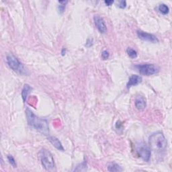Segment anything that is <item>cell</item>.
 I'll use <instances>...</instances> for the list:
<instances>
[{"label": "cell", "instance_id": "obj_1", "mask_svg": "<svg viewBox=\"0 0 172 172\" xmlns=\"http://www.w3.org/2000/svg\"><path fill=\"white\" fill-rule=\"evenodd\" d=\"M26 112L28 122L30 126L44 135H49V126L47 120L37 116L29 108L26 109Z\"/></svg>", "mask_w": 172, "mask_h": 172}, {"label": "cell", "instance_id": "obj_2", "mask_svg": "<svg viewBox=\"0 0 172 172\" xmlns=\"http://www.w3.org/2000/svg\"><path fill=\"white\" fill-rule=\"evenodd\" d=\"M149 143L153 151L161 152L164 151L167 147V141L162 132H157L149 136Z\"/></svg>", "mask_w": 172, "mask_h": 172}, {"label": "cell", "instance_id": "obj_3", "mask_svg": "<svg viewBox=\"0 0 172 172\" xmlns=\"http://www.w3.org/2000/svg\"><path fill=\"white\" fill-rule=\"evenodd\" d=\"M6 62L13 71L15 72L20 73L21 75H24L26 73V71L24 67V65L20 63L18 59L12 53H9L6 56Z\"/></svg>", "mask_w": 172, "mask_h": 172}, {"label": "cell", "instance_id": "obj_4", "mask_svg": "<svg viewBox=\"0 0 172 172\" xmlns=\"http://www.w3.org/2000/svg\"><path fill=\"white\" fill-rule=\"evenodd\" d=\"M41 161L44 168L47 170H51L55 167V161L52 155L48 150L43 149L40 152Z\"/></svg>", "mask_w": 172, "mask_h": 172}, {"label": "cell", "instance_id": "obj_5", "mask_svg": "<svg viewBox=\"0 0 172 172\" xmlns=\"http://www.w3.org/2000/svg\"><path fill=\"white\" fill-rule=\"evenodd\" d=\"M138 71L143 76H150L152 75L157 74L160 71V69L157 65L154 64H140L135 66Z\"/></svg>", "mask_w": 172, "mask_h": 172}, {"label": "cell", "instance_id": "obj_6", "mask_svg": "<svg viewBox=\"0 0 172 172\" xmlns=\"http://www.w3.org/2000/svg\"><path fill=\"white\" fill-rule=\"evenodd\" d=\"M136 151L138 155L145 161L148 162L151 155V149L143 142L138 143L136 145Z\"/></svg>", "mask_w": 172, "mask_h": 172}, {"label": "cell", "instance_id": "obj_7", "mask_svg": "<svg viewBox=\"0 0 172 172\" xmlns=\"http://www.w3.org/2000/svg\"><path fill=\"white\" fill-rule=\"evenodd\" d=\"M136 34H137L138 37L140 39L143 40V41L151 42L153 43H156L159 42L157 38L155 35L144 32L143 30H137V31H136Z\"/></svg>", "mask_w": 172, "mask_h": 172}, {"label": "cell", "instance_id": "obj_8", "mask_svg": "<svg viewBox=\"0 0 172 172\" xmlns=\"http://www.w3.org/2000/svg\"><path fill=\"white\" fill-rule=\"evenodd\" d=\"M94 23L96 28L102 34H105L107 32V27L106 25L104 20L99 16H95L94 17Z\"/></svg>", "mask_w": 172, "mask_h": 172}, {"label": "cell", "instance_id": "obj_9", "mask_svg": "<svg viewBox=\"0 0 172 172\" xmlns=\"http://www.w3.org/2000/svg\"><path fill=\"white\" fill-rule=\"evenodd\" d=\"M135 104L136 109L139 110H143L147 106V100L143 96H138L136 97Z\"/></svg>", "mask_w": 172, "mask_h": 172}, {"label": "cell", "instance_id": "obj_10", "mask_svg": "<svg viewBox=\"0 0 172 172\" xmlns=\"http://www.w3.org/2000/svg\"><path fill=\"white\" fill-rule=\"evenodd\" d=\"M141 81H142V77H140L139 76H137V75H132L129 77V81H128L126 84L127 88L137 86Z\"/></svg>", "mask_w": 172, "mask_h": 172}, {"label": "cell", "instance_id": "obj_11", "mask_svg": "<svg viewBox=\"0 0 172 172\" xmlns=\"http://www.w3.org/2000/svg\"><path fill=\"white\" fill-rule=\"evenodd\" d=\"M48 140H49L50 143L52 145V146L55 147L57 149H58L59 151H65L62 143H61V141L57 137H55V136H49V137H48Z\"/></svg>", "mask_w": 172, "mask_h": 172}, {"label": "cell", "instance_id": "obj_12", "mask_svg": "<svg viewBox=\"0 0 172 172\" xmlns=\"http://www.w3.org/2000/svg\"><path fill=\"white\" fill-rule=\"evenodd\" d=\"M31 90V87H30L28 84H25L23 87V89L22 90V98L23 99L24 103L26 102V99L28 98V96L30 94V91Z\"/></svg>", "mask_w": 172, "mask_h": 172}, {"label": "cell", "instance_id": "obj_13", "mask_svg": "<svg viewBox=\"0 0 172 172\" xmlns=\"http://www.w3.org/2000/svg\"><path fill=\"white\" fill-rule=\"evenodd\" d=\"M108 170L109 171H122V167L115 163H110L108 165Z\"/></svg>", "mask_w": 172, "mask_h": 172}, {"label": "cell", "instance_id": "obj_14", "mask_svg": "<svg viewBox=\"0 0 172 172\" xmlns=\"http://www.w3.org/2000/svg\"><path fill=\"white\" fill-rule=\"evenodd\" d=\"M158 10L163 15H166L170 12V8L165 3H161L158 7Z\"/></svg>", "mask_w": 172, "mask_h": 172}, {"label": "cell", "instance_id": "obj_15", "mask_svg": "<svg viewBox=\"0 0 172 172\" xmlns=\"http://www.w3.org/2000/svg\"><path fill=\"white\" fill-rule=\"evenodd\" d=\"M126 52L128 55H129L132 59L136 58V57H137V52L132 48H128L126 50Z\"/></svg>", "mask_w": 172, "mask_h": 172}, {"label": "cell", "instance_id": "obj_16", "mask_svg": "<svg viewBox=\"0 0 172 172\" xmlns=\"http://www.w3.org/2000/svg\"><path fill=\"white\" fill-rule=\"evenodd\" d=\"M7 160L9 161V162H10V164L14 167H16V161L14 160V158L13 157L12 155H8L7 156Z\"/></svg>", "mask_w": 172, "mask_h": 172}, {"label": "cell", "instance_id": "obj_17", "mask_svg": "<svg viewBox=\"0 0 172 172\" xmlns=\"http://www.w3.org/2000/svg\"><path fill=\"white\" fill-rule=\"evenodd\" d=\"M102 57L104 60H106L108 59L109 57V52L107 51H104L102 52Z\"/></svg>", "mask_w": 172, "mask_h": 172}, {"label": "cell", "instance_id": "obj_18", "mask_svg": "<svg viewBox=\"0 0 172 172\" xmlns=\"http://www.w3.org/2000/svg\"><path fill=\"white\" fill-rule=\"evenodd\" d=\"M93 42H94V40L92 38H88L87 40V42L86 44V46L87 47H90L92 45H93Z\"/></svg>", "mask_w": 172, "mask_h": 172}, {"label": "cell", "instance_id": "obj_19", "mask_svg": "<svg viewBox=\"0 0 172 172\" xmlns=\"http://www.w3.org/2000/svg\"><path fill=\"white\" fill-rule=\"evenodd\" d=\"M126 6V1H120V3H119L118 7H120L122 9L125 8Z\"/></svg>", "mask_w": 172, "mask_h": 172}, {"label": "cell", "instance_id": "obj_20", "mask_svg": "<svg viewBox=\"0 0 172 172\" xmlns=\"http://www.w3.org/2000/svg\"><path fill=\"white\" fill-rule=\"evenodd\" d=\"M59 10L60 13H63L65 11V5H62V4H60V5L58 6Z\"/></svg>", "mask_w": 172, "mask_h": 172}, {"label": "cell", "instance_id": "obj_21", "mask_svg": "<svg viewBox=\"0 0 172 172\" xmlns=\"http://www.w3.org/2000/svg\"><path fill=\"white\" fill-rule=\"evenodd\" d=\"M104 2H105L107 6H111L112 4L114 3V1H105Z\"/></svg>", "mask_w": 172, "mask_h": 172}, {"label": "cell", "instance_id": "obj_22", "mask_svg": "<svg viewBox=\"0 0 172 172\" xmlns=\"http://www.w3.org/2000/svg\"><path fill=\"white\" fill-rule=\"evenodd\" d=\"M65 48H63V49H62V51H61V54H62V55L63 56H64L65 55Z\"/></svg>", "mask_w": 172, "mask_h": 172}]
</instances>
